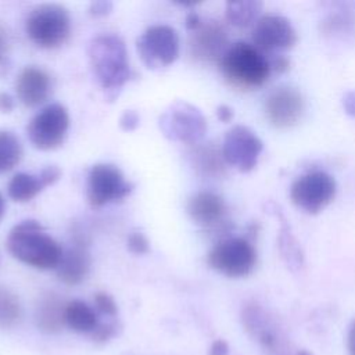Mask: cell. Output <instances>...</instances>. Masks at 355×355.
Here are the masks:
<instances>
[{
  "label": "cell",
  "mask_w": 355,
  "mask_h": 355,
  "mask_svg": "<svg viewBox=\"0 0 355 355\" xmlns=\"http://www.w3.org/2000/svg\"><path fill=\"white\" fill-rule=\"evenodd\" d=\"M301 355H308V354H306V352H302V354H301Z\"/></svg>",
  "instance_id": "ab89813d"
},
{
  "label": "cell",
  "mask_w": 355,
  "mask_h": 355,
  "mask_svg": "<svg viewBox=\"0 0 355 355\" xmlns=\"http://www.w3.org/2000/svg\"><path fill=\"white\" fill-rule=\"evenodd\" d=\"M39 176L42 178L44 186L47 187V186L54 184V183L61 178V171H60V168L55 166V165H47V166H44V168L40 171Z\"/></svg>",
  "instance_id": "4dcf8cb0"
},
{
  "label": "cell",
  "mask_w": 355,
  "mask_h": 355,
  "mask_svg": "<svg viewBox=\"0 0 355 355\" xmlns=\"http://www.w3.org/2000/svg\"><path fill=\"white\" fill-rule=\"evenodd\" d=\"M14 110V98L6 93V92H0V112H11Z\"/></svg>",
  "instance_id": "836d02e7"
},
{
  "label": "cell",
  "mask_w": 355,
  "mask_h": 355,
  "mask_svg": "<svg viewBox=\"0 0 355 355\" xmlns=\"http://www.w3.org/2000/svg\"><path fill=\"white\" fill-rule=\"evenodd\" d=\"M116 333H118V323L115 322V319H112L108 322H100L97 329L92 333V338L93 341L103 344L110 341L114 336H116Z\"/></svg>",
  "instance_id": "4316f807"
},
{
  "label": "cell",
  "mask_w": 355,
  "mask_h": 355,
  "mask_svg": "<svg viewBox=\"0 0 355 355\" xmlns=\"http://www.w3.org/2000/svg\"><path fill=\"white\" fill-rule=\"evenodd\" d=\"M90 270V255L87 251V244L83 237L75 236L73 244L62 252L60 265L57 266L58 279L68 284H80L89 275Z\"/></svg>",
  "instance_id": "e0dca14e"
},
{
  "label": "cell",
  "mask_w": 355,
  "mask_h": 355,
  "mask_svg": "<svg viewBox=\"0 0 355 355\" xmlns=\"http://www.w3.org/2000/svg\"><path fill=\"white\" fill-rule=\"evenodd\" d=\"M94 306L98 313L107 316L108 319H115V316L118 313V306H116L115 300L104 291L94 294Z\"/></svg>",
  "instance_id": "484cf974"
},
{
  "label": "cell",
  "mask_w": 355,
  "mask_h": 355,
  "mask_svg": "<svg viewBox=\"0 0 355 355\" xmlns=\"http://www.w3.org/2000/svg\"><path fill=\"white\" fill-rule=\"evenodd\" d=\"M94 308L80 300H72L65 306V324L79 333H93L100 324Z\"/></svg>",
  "instance_id": "d6986e66"
},
{
  "label": "cell",
  "mask_w": 355,
  "mask_h": 355,
  "mask_svg": "<svg viewBox=\"0 0 355 355\" xmlns=\"http://www.w3.org/2000/svg\"><path fill=\"white\" fill-rule=\"evenodd\" d=\"M343 107L349 116L355 118V90L347 92L343 96Z\"/></svg>",
  "instance_id": "d6a6232c"
},
{
  "label": "cell",
  "mask_w": 355,
  "mask_h": 355,
  "mask_svg": "<svg viewBox=\"0 0 355 355\" xmlns=\"http://www.w3.org/2000/svg\"><path fill=\"white\" fill-rule=\"evenodd\" d=\"M112 11V3L107 0H100V1H93L89 6V14L94 18H101L108 15Z\"/></svg>",
  "instance_id": "f546056e"
},
{
  "label": "cell",
  "mask_w": 355,
  "mask_h": 355,
  "mask_svg": "<svg viewBox=\"0 0 355 355\" xmlns=\"http://www.w3.org/2000/svg\"><path fill=\"white\" fill-rule=\"evenodd\" d=\"M133 190L122 171L112 164H96L87 175V201L92 207L100 208L121 201Z\"/></svg>",
  "instance_id": "30bf717a"
},
{
  "label": "cell",
  "mask_w": 355,
  "mask_h": 355,
  "mask_svg": "<svg viewBox=\"0 0 355 355\" xmlns=\"http://www.w3.org/2000/svg\"><path fill=\"white\" fill-rule=\"evenodd\" d=\"M137 51L147 68L168 67L179 57V33L169 25H153L137 39Z\"/></svg>",
  "instance_id": "9c48e42d"
},
{
  "label": "cell",
  "mask_w": 355,
  "mask_h": 355,
  "mask_svg": "<svg viewBox=\"0 0 355 355\" xmlns=\"http://www.w3.org/2000/svg\"><path fill=\"white\" fill-rule=\"evenodd\" d=\"M191 54L201 61H220L229 49L225 28L216 21H202L190 37Z\"/></svg>",
  "instance_id": "5bb4252c"
},
{
  "label": "cell",
  "mask_w": 355,
  "mask_h": 355,
  "mask_svg": "<svg viewBox=\"0 0 355 355\" xmlns=\"http://www.w3.org/2000/svg\"><path fill=\"white\" fill-rule=\"evenodd\" d=\"M139 114L133 110H129V111H125L121 118H119V126L122 130L125 132H132L135 130L137 126H139Z\"/></svg>",
  "instance_id": "f1b7e54d"
},
{
  "label": "cell",
  "mask_w": 355,
  "mask_h": 355,
  "mask_svg": "<svg viewBox=\"0 0 355 355\" xmlns=\"http://www.w3.org/2000/svg\"><path fill=\"white\" fill-rule=\"evenodd\" d=\"M220 150L226 164L240 172H250L258 164L263 143L250 128L237 125L226 132Z\"/></svg>",
  "instance_id": "8fae6325"
},
{
  "label": "cell",
  "mask_w": 355,
  "mask_h": 355,
  "mask_svg": "<svg viewBox=\"0 0 355 355\" xmlns=\"http://www.w3.org/2000/svg\"><path fill=\"white\" fill-rule=\"evenodd\" d=\"M90 68L100 86L116 93L130 79V67L123 40L114 33L96 36L87 49Z\"/></svg>",
  "instance_id": "7a4b0ae2"
},
{
  "label": "cell",
  "mask_w": 355,
  "mask_h": 355,
  "mask_svg": "<svg viewBox=\"0 0 355 355\" xmlns=\"http://www.w3.org/2000/svg\"><path fill=\"white\" fill-rule=\"evenodd\" d=\"M22 306L18 297L8 288L0 286V327L8 329L19 323Z\"/></svg>",
  "instance_id": "cb8c5ba5"
},
{
  "label": "cell",
  "mask_w": 355,
  "mask_h": 355,
  "mask_svg": "<svg viewBox=\"0 0 355 355\" xmlns=\"http://www.w3.org/2000/svg\"><path fill=\"white\" fill-rule=\"evenodd\" d=\"M265 116L277 129H287L297 125L305 111L302 94L290 86L273 89L263 103Z\"/></svg>",
  "instance_id": "4fadbf2b"
},
{
  "label": "cell",
  "mask_w": 355,
  "mask_h": 355,
  "mask_svg": "<svg viewBox=\"0 0 355 355\" xmlns=\"http://www.w3.org/2000/svg\"><path fill=\"white\" fill-rule=\"evenodd\" d=\"M337 184L331 175L312 171L298 176L290 187L291 202L306 214H318L336 197Z\"/></svg>",
  "instance_id": "52a82bcc"
},
{
  "label": "cell",
  "mask_w": 355,
  "mask_h": 355,
  "mask_svg": "<svg viewBox=\"0 0 355 355\" xmlns=\"http://www.w3.org/2000/svg\"><path fill=\"white\" fill-rule=\"evenodd\" d=\"M67 302L57 293H44L35 311V322L39 330L47 334L58 333L65 324Z\"/></svg>",
  "instance_id": "ac0fdd59"
},
{
  "label": "cell",
  "mask_w": 355,
  "mask_h": 355,
  "mask_svg": "<svg viewBox=\"0 0 355 355\" xmlns=\"http://www.w3.org/2000/svg\"><path fill=\"white\" fill-rule=\"evenodd\" d=\"M207 262L214 270L227 277H244L255 268L257 251L244 237H225L211 248Z\"/></svg>",
  "instance_id": "5b68a950"
},
{
  "label": "cell",
  "mask_w": 355,
  "mask_h": 355,
  "mask_svg": "<svg viewBox=\"0 0 355 355\" xmlns=\"http://www.w3.org/2000/svg\"><path fill=\"white\" fill-rule=\"evenodd\" d=\"M298 40L291 22L277 14H266L258 18L252 29L254 46L265 55H276L279 51L291 49Z\"/></svg>",
  "instance_id": "7c38bea8"
},
{
  "label": "cell",
  "mask_w": 355,
  "mask_h": 355,
  "mask_svg": "<svg viewBox=\"0 0 355 355\" xmlns=\"http://www.w3.org/2000/svg\"><path fill=\"white\" fill-rule=\"evenodd\" d=\"M279 247H280L282 255L284 257L287 263H290L293 266L301 265V261H302L301 250L298 247L297 240L294 239V236L291 234V232H290V229L287 227L286 223L282 225L280 237H279Z\"/></svg>",
  "instance_id": "d4e9b609"
},
{
  "label": "cell",
  "mask_w": 355,
  "mask_h": 355,
  "mask_svg": "<svg viewBox=\"0 0 355 355\" xmlns=\"http://www.w3.org/2000/svg\"><path fill=\"white\" fill-rule=\"evenodd\" d=\"M44 187L46 186L42 178L39 176V173L32 175V173L19 172V173H15L8 182L7 193L11 200L17 202H26L35 198Z\"/></svg>",
  "instance_id": "ffe728a7"
},
{
  "label": "cell",
  "mask_w": 355,
  "mask_h": 355,
  "mask_svg": "<svg viewBox=\"0 0 355 355\" xmlns=\"http://www.w3.org/2000/svg\"><path fill=\"white\" fill-rule=\"evenodd\" d=\"M225 79L237 89L252 90L263 86L270 76L269 58L254 44L237 42L219 61Z\"/></svg>",
  "instance_id": "3957f363"
},
{
  "label": "cell",
  "mask_w": 355,
  "mask_h": 355,
  "mask_svg": "<svg viewBox=\"0 0 355 355\" xmlns=\"http://www.w3.org/2000/svg\"><path fill=\"white\" fill-rule=\"evenodd\" d=\"M348 351H349V355H355V320L351 323V327L348 331Z\"/></svg>",
  "instance_id": "74e56055"
},
{
  "label": "cell",
  "mask_w": 355,
  "mask_h": 355,
  "mask_svg": "<svg viewBox=\"0 0 355 355\" xmlns=\"http://www.w3.org/2000/svg\"><path fill=\"white\" fill-rule=\"evenodd\" d=\"M159 129L172 141L197 144L207 132V119L193 104L178 100L159 116Z\"/></svg>",
  "instance_id": "8992f818"
},
{
  "label": "cell",
  "mask_w": 355,
  "mask_h": 355,
  "mask_svg": "<svg viewBox=\"0 0 355 355\" xmlns=\"http://www.w3.org/2000/svg\"><path fill=\"white\" fill-rule=\"evenodd\" d=\"M10 50V39L7 31L0 25V65L4 64Z\"/></svg>",
  "instance_id": "1f68e13d"
},
{
  "label": "cell",
  "mask_w": 355,
  "mask_h": 355,
  "mask_svg": "<svg viewBox=\"0 0 355 355\" xmlns=\"http://www.w3.org/2000/svg\"><path fill=\"white\" fill-rule=\"evenodd\" d=\"M262 1L241 0L226 4V19L236 28H248L258 21L262 11Z\"/></svg>",
  "instance_id": "44dd1931"
},
{
  "label": "cell",
  "mask_w": 355,
  "mask_h": 355,
  "mask_svg": "<svg viewBox=\"0 0 355 355\" xmlns=\"http://www.w3.org/2000/svg\"><path fill=\"white\" fill-rule=\"evenodd\" d=\"M226 204L220 196L212 191H200L190 197L187 214L201 227L215 229L225 222Z\"/></svg>",
  "instance_id": "2e32d148"
},
{
  "label": "cell",
  "mask_w": 355,
  "mask_h": 355,
  "mask_svg": "<svg viewBox=\"0 0 355 355\" xmlns=\"http://www.w3.org/2000/svg\"><path fill=\"white\" fill-rule=\"evenodd\" d=\"M227 352H229V347L223 340L214 341L209 348V355H227Z\"/></svg>",
  "instance_id": "d590c367"
},
{
  "label": "cell",
  "mask_w": 355,
  "mask_h": 355,
  "mask_svg": "<svg viewBox=\"0 0 355 355\" xmlns=\"http://www.w3.org/2000/svg\"><path fill=\"white\" fill-rule=\"evenodd\" d=\"M194 166L207 176H220L225 172V159L222 150L212 144L201 146L194 151Z\"/></svg>",
  "instance_id": "7402d4cb"
},
{
  "label": "cell",
  "mask_w": 355,
  "mask_h": 355,
  "mask_svg": "<svg viewBox=\"0 0 355 355\" xmlns=\"http://www.w3.org/2000/svg\"><path fill=\"white\" fill-rule=\"evenodd\" d=\"M128 248L136 255H143L150 251V243L141 232L135 230L128 236Z\"/></svg>",
  "instance_id": "83f0119b"
},
{
  "label": "cell",
  "mask_w": 355,
  "mask_h": 355,
  "mask_svg": "<svg viewBox=\"0 0 355 355\" xmlns=\"http://www.w3.org/2000/svg\"><path fill=\"white\" fill-rule=\"evenodd\" d=\"M18 100L29 108L43 104L51 93L50 75L39 67L24 68L15 82Z\"/></svg>",
  "instance_id": "9a60e30c"
},
{
  "label": "cell",
  "mask_w": 355,
  "mask_h": 355,
  "mask_svg": "<svg viewBox=\"0 0 355 355\" xmlns=\"http://www.w3.org/2000/svg\"><path fill=\"white\" fill-rule=\"evenodd\" d=\"M7 250L18 261L36 269H57L64 250L33 219L17 223L7 236Z\"/></svg>",
  "instance_id": "6da1fadb"
},
{
  "label": "cell",
  "mask_w": 355,
  "mask_h": 355,
  "mask_svg": "<svg viewBox=\"0 0 355 355\" xmlns=\"http://www.w3.org/2000/svg\"><path fill=\"white\" fill-rule=\"evenodd\" d=\"M4 214H6V200H4L3 194L0 193V220L3 219Z\"/></svg>",
  "instance_id": "f35d334b"
},
{
  "label": "cell",
  "mask_w": 355,
  "mask_h": 355,
  "mask_svg": "<svg viewBox=\"0 0 355 355\" xmlns=\"http://www.w3.org/2000/svg\"><path fill=\"white\" fill-rule=\"evenodd\" d=\"M22 158L19 139L8 130H0V173L11 171Z\"/></svg>",
  "instance_id": "603a6c76"
},
{
  "label": "cell",
  "mask_w": 355,
  "mask_h": 355,
  "mask_svg": "<svg viewBox=\"0 0 355 355\" xmlns=\"http://www.w3.org/2000/svg\"><path fill=\"white\" fill-rule=\"evenodd\" d=\"M69 129V114L61 104H50L42 108L28 123L26 135L37 150L49 151L60 147Z\"/></svg>",
  "instance_id": "ba28073f"
},
{
  "label": "cell",
  "mask_w": 355,
  "mask_h": 355,
  "mask_svg": "<svg viewBox=\"0 0 355 355\" xmlns=\"http://www.w3.org/2000/svg\"><path fill=\"white\" fill-rule=\"evenodd\" d=\"M233 115H234L233 110L229 105H226V104H222V105H219L216 108V116H218V119L220 122H230Z\"/></svg>",
  "instance_id": "e575fe53"
},
{
  "label": "cell",
  "mask_w": 355,
  "mask_h": 355,
  "mask_svg": "<svg viewBox=\"0 0 355 355\" xmlns=\"http://www.w3.org/2000/svg\"><path fill=\"white\" fill-rule=\"evenodd\" d=\"M25 31L28 37L42 49L60 47L71 35L69 12L60 4H40L29 12Z\"/></svg>",
  "instance_id": "277c9868"
},
{
  "label": "cell",
  "mask_w": 355,
  "mask_h": 355,
  "mask_svg": "<svg viewBox=\"0 0 355 355\" xmlns=\"http://www.w3.org/2000/svg\"><path fill=\"white\" fill-rule=\"evenodd\" d=\"M201 22H202V19L200 18V15L197 14V12H194V11H191V12H189L187 15H186V28L189 29V31H196L200 25H201Z\"/></svg>",
  "instance_id": "8d00e7d4"
}]
</instances>
